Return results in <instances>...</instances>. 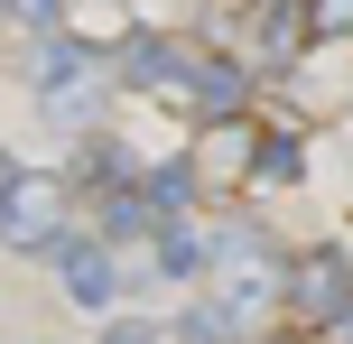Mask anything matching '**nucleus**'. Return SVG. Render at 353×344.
<instances>
[{"label": "nucleus", "instance_id": "20e7f679", "mask_svg": "<svg viewBox=\"0 0 353 344\" xmlns=\"http://www.w3.org/2000/svg\"><path fill=\"white\" fill-rule=\"evenodd\" d=\"M56 261H65V298L74 307H112V289H121V270H112V242H56Z\"/></svg>", "mask_w": 353, "mask_h": 344}, {"label": "nucleus", "instance_id": "7ed1b4c3", "mask_svg": "<svg viewBox=\"0 0 353 344\" xmlns=\"http://www.w3.org/2000/svg\"><path fill=\"white\" fill-rule=\"evenodd\" d=\"M0 242H19V252L65 242V186H56V177H19L10 205H0Z\"/></svg>", "mask_w": 353, "mask_h": 344}, {"label": "nucleus", "instance_id": "f257e3e1", "mask_svg": "<svg viewBox=\"0 0 353 344\" xmlns=\"http://www.w3.org/2000/svg\"><path fill=\"white\" fill-rule=\"evenodd\" d=\"M279 298H288L298 326H344V316H353V270H344V252H307L298 270L279 279Z\"/></svg>", "mask_w": 353, "mask_h": 344}, {"label": "nucleus", "instance_id": "f03ea898", "mask_svg": "<svg viewBox=\"0 0 353 344\" xmlns=\"http://www.w3.org/2000/svg\"><path fill=\"white\" fill-rule=\"evenodd\" d=\"M186 168H195V196H232V186L261 168V140H251V121H205L195 130V149H186Z\"/></svg>", "mask_w": 353, "mask_h": 344}, {"label": "nucleus", "instance_id": "39448f33", "mask_svg": "<svg viewBox=\"0 0 353 344\" xmlns=\"http://www.w3.org/2000/svg\"><path fill=\"white\" fill-rule=\"evenodd\" d=\"M307 28L316 37H353V0H307Z\"/></svg>", "mask_w": 353, "mask_h": 344}, {"label": "nucleus", "instance_id": "6e6552de", "mask_svg": "<svg viewBox=\"0 0 353 344\" xmlns=\"http://www.w3.org/2000/svg\"><path fill=\"white\" fill-rule=\"evenodd\" d=\"M335 344H353V316H344V326H335Z\"/></svg>", "mask_w": 353, "mask_h": 344}, {"label": "nucleus", "instance_id": "1a4fd4ad", "mask_svg": "<svg viewBox=\"0 0 353 344\" xmlns=\"http://www.w3.org/2000/svg\"><path fill=\"white\" fill-rule=\"evenodd\" d=\"M28 10H56V0H28Z\"/></svg>", "mask_w": 353, "mask_h": 344}, {"label": "nucleus", "instance_id": "0eeeda50", "mask_svg": "<svg viewBox=\"0 0 353 344\" xmlns=\"http://www.w3.org/2000/svg\"><path fill=\"white\" fill-rule=\"evenodd\" d=\"M10 186H19V168H10V149H0V205H10Z\"/></svg>", "mask_w": 353, "mask_h": 344}, {"label": "nucleus", "instance_id": "423d86ee", "mask_svg": "<svg viewBox=\"0 0 353 344\" xmlns=\"http://www.w3.org/2000/svg\"><path fill=\"white\" fill-rule=\"evenodd\" d=\"M93 344H159V335H149V326H103Z\"/></svg>", "mask_w": 353, "mask_h": 344}]
</instances>
